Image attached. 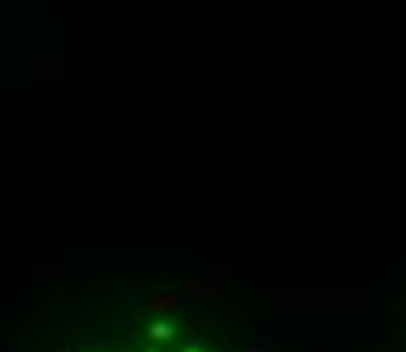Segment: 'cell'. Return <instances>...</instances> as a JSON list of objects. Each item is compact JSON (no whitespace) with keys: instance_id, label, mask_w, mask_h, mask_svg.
Wrapping results in <instances>:
<instances>
[{"instance_id":"1","label":"cell","mask_w":406,"mask_h":352,"mask_svg":"<svg viewBox=\"0 0 406 352\" xmlns=\"http://www.w3.org/2000/svg\"><path fill=\"white\" fill-rule=\"evenodd\" d=\"M160 303H164V308L185 311V315H197V311H201V303H205V295H201V291H180V295H164Z\"/></svg>"},{"instance_id":"2","label":"cell","mask_w":406,"mask_h":352,"mask_svg":"<svg viewBox=\"0 0 406 352\" xmlns=\"http://www.w3.org/2000/svg\"><path fill=\"white\" fill-rule=\"evenodd\" d=\"M275 344H283V340H279V332H271V328L246 332V352H271Z\"/></svg>"},{"instance_id":"3","label":"cell","mask_w":406,"mask_h":352,"mask_svg":"<svg viewBox=\"0 0 406 352\" xmlns=\"http://www.w3.org/2000/svg\"><path fill=\"white\" fill-rule=\"evenodd\" d=\"M177 336V324L173 319H148V340H156V344H164V340H173Z\"/></svg>"},{"instance_id":"4","label":"cell","mask_w":406,"mask_h":352,"mask_svg":"<svg viewBox=\"0 0 406 352\" xmlns=\"http://www.w3.org/2000/svg\"><path fill=\"white\" fill-rule=\"evenodd\" d=\"M94 340H99V336H94V332H87V328H74V332L66 336V344H70V349H78V344H94Z\"/></svg>"},{"instance_id":"5","label":"cell","mask_w":406,"mask_h":352,"mask_svg":"<svg viewBox=\"0 0 406 352\" xmlns=\"http://www.w3.org/2000/svg\"><path fill=\"white\" fill-rule=\"evenodd\" d=\"M148 303H152V299H148L144 291H132V303H128V308H132V315H139V311L148 308Z\"/></svg>"},{"instance_id":"6","label":"cell","mask_w":406,"mask_h":352,"mask_svg":"<svg viewBox=\"0 0 406 352\" xmlns=\"http://www.w3.org/2000/svg\"><path fill=\"white\" fill-rule=\"evenodd\" d=\"M214 352H234V344H218V349H214Z\"/></svg>"},{"instance_id":"7","label":"cell","mask_w":406,"mask_h":352,"mask_svg":"<svg viewBox=\"0 0 406 352\" xmlns=\"http://www.w3.org/2000/svg\"><path fill=\"white\" fill-rule=\"evenodd\" d=\"M180 352H201V349H180Z\"/></svg>"},{"instance_id":"8","label":"cell","mask_w":406,"mask_h":352,"mask_svg":"<svg viewBox=\"0 0 406 352\" xmlns=\"http://www.w3.org/2000/svg\"><path fill=\"white\" fill-rule=\"evenodd\" d=\"M152 352H156V349H152ZM164 352H177V349H164Z\"/></svg>"}]
</instances>
